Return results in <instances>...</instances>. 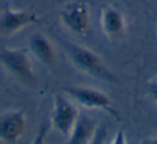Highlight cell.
I'll list each match as a JSON object with an SVG mask.
<instances>
[{
	"mask_svg": "<svg viewBox=\"0 0 157 144\" xmlns=\"http://www.w3.org/2000/svg\"><path fill=\"white\" fill-rule=\"evenodd\" d=\"M63 42L70 61L78 70L100 81L110 83L116 82V77L114 73L107 67L102 58L97 53L85 46L67 41Z\"/></svg>",
	"mask_w": 157,
	"mask_h": 144,
	"instance_id": "cell-1",
	"label": "cell"
},
{
	"mask_svg": "<svg viewBox=\"0 0 157 144\" xmlns=\"http://www.w3.org/2000/svg\"><path fill=\"white\" fill-rule=\"evenodd\" d=\"M65 95H67L71 101H75L78 104L85 109L101 110L111 114L113 117L118 118L110 97L105 92L94 87L86 86H71L65 88Z\"/></svg>",
	"mask_w": 157,
	"mask_h": 144,
	"instance_id": "cell-2",
	"label": "cell"
},
{
	"mask_svg": "<svg viewBox=\"0 0 157 144\" xmlns=\"http://www.w3.org/2000/svg\"><path fill=\"white\" fill-rule=\"evenodd\" d=\"M59 18L65 28L81 37H85L90 26V10L85 0L68 3L60 11Z\"/></svg>",
	"mask_w": 157,
	"mask_h": 144,
	"instance_id": "cell-3",
	"label": "cell"
},
{
	"mask_svg": "<svg viewBox=\"0 0 157 144\" xmlns=\"http://www.w3.org/2000/svg\"><path fill=\"white\" fill-rule=\"evenodd\" d=\"M0 63L17 79L27 83L35 81V72L26 50L2 48L0 51Z\"/></svg>",
	"mask_w": 157,
	"mask_h": 144,
	"instance_id": "cell-4",
	"label": "cell"
},
{
	"mask_svg": "<svg viewBox=\"0 0 157 144\" xmlns=\"http://www.w3.org/2000/svg\"><path fill=\"white\" fill-rule=\"evenodd\" d=\"M78 115L80 113L78 109L67 95H56L54 97L51 115V124L54 130L68 137L75 125Z\"/></svg>",
	"mask_w": 157,
	"mask_h": 144,
	"instance_id": "cell-5",
	"label": "cell"
},
{
	"mask_svg": "<svg viewBox=\"0 0 157 144\" xmlns=\"http://www.w3.org/2000/svg\"><path fill=\"white\" fill-rule=\"evenodd\" d=\"M41 18L36 12L29 10H14L5 8L0 13V33L13 36L31 25H39Z\"/></svg>",
	"mask_w": 157,
	"mask_h": 144,
	"instance_id": "cell-6",
	"label": "cell"
},
{
	"mask_svg": "<svg viewBox=\"0 0 157 144\" xmlns=\"http://www.w3.org/2000/svg\"><path fill=\"white\" fill-rule=\"evenodd\" d=\"M27 120L22 110H8L0 114V142L16 143L26 130Z\"/></svg>",
	"mask_w": 157,
	"mask_h": 144,
	"instance_id": "cell-7",
	"label": "cell"
},
{
	"mask_svg": "<svg viewBox=\"0 0 157 144\" xmlns=\"http://www.w3.org/2000/svg\"><path fill=\"white\" fill-rule=\"evenodd\" d=\"M100 26L103 35L111 39L121 38L126 31L125 16L117 8L108 6L100 14Z\"/></svg>",
	"mask_w": 157,
	"mask_h": 144,
	"instance_id": "cell-8",
	"label": "cell"
},
{
	"mask_svg": "<svg viewBox=\"0 0 157 144\" xmlns=\"http://www.w3.org/2000/svg\"><path fill=\"white\" fill-rule=\"evenodd\" d=\"M28 50L39 63L44 66H52L55 61V51L51 41L41 33H35L29 38Z\"/></svg>",
	"mask_w": 157,
	"mask_h": 144,
	"instance_id": "cell-9",
	"label": "cell"
},
{
	"mask_svg": "<svg viewBox=\"0 0 157 144\" xmlns=\"http://www.w3.org/2000/svg\"><path fill=\"white\" fill-rule=\"evenodd\" d=\"M96 132V124L90 117L85 115H78L75 125L68 135V143L85 144L90 143Z\"/></svg>",
	"mask_w": 157,
	"mask_h": 144,
	"instance_id": "cell-10",
	"label": "cell"
},
{
	"mask_svg": "<svg viewBox=\"0 0 157 144\" xmlns=\"http://www.w3.org/2000/svg\"><path fill=\"white\" fill-rule=\"evenodd\" d=\"M146 92L151 99L157 104V75L146 83Z\"/></svg>",
	"mask_w": 157,
	"mask_h": 144,
	"instance_id": "cell-11",
	"label": "cell"
},
{
	"mask_svg": "<svg viewBox=\"0 0 157 144\" xmlns=\"http://www.w3.org/2000/svg\"><path fill=\"white\" fill-rule=\"evenodd\" d=\"M116 135H117L118 138H121V137H122V135H123V132H118ZM112 142H114V143H120V142H121V143H124L125 141L122 139V140H120V141H115V140H112Z\"/></svg>",
	"mask_w": 157,
	"mask_h": 144,
	"instance_id": "cell-12",
	"label": "cell"
}]
</instances>
